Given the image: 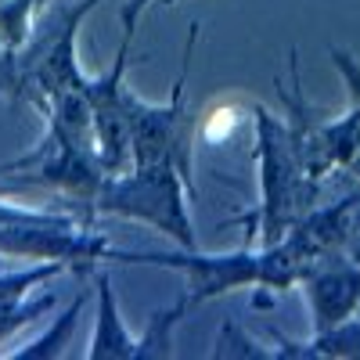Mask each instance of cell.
Returning <instances> with one entry per match:
<instances>
[{"mask_svg": "<svg viewBox=\"0 0 360 360\" xmlns=\"http://www.w3.org/2000/svg\"><path fill=\"white\" fill-rule=\"evenodd\" d=\"M274 346L270 356H295V360H317V356H360V317L353 314L349 321L328 328V332L310 335L307 342H292L274 335Z\"/></svg>", "mask_w": 360, "mask_h": 360, "instance_id": "30bf717a", "label": "cell"}, {"mask_svg": "<svg viewBox=\"0 0 360 360\" xmlns=\"http://www.w3.org/2000/svg\"><path fill=\"white\" fill-rule=\"evenodd\" d=\"M130 51H134V37H123L112 69L101 76H86V83H83L90 115H94L98 152H101V162L108 173L134 166V148H130V98H134V90L127 86Z\"/></svg>", "mask_w": 360, "mask_h": 360, "instance_id": "52a82bcc", "label": "cell"}, {"mask_svg": "<svg viewBox=\"0 0 360 360\" xmlns=\"http://www.w3.org/2000/svg\"><path fill=\"white\" fill-rule=\"evenodd\" d=\"M191 310V299L180 295L176 303H169L166 310H155L152 317H148L144 332H141V356L137 360H148V356H173V332L176 324L184 321V314Z\"/></svg>", "mask_w": 360, "mask_h": 360, "instance_id": "4fadbf2b", "label": "cell"}, {"mask_svg": "<svg viewBox=\"0 0 360 360\" xmlns=\"http://www.w3.org/2000/svg\"><path fill=\"white\" fill-rule=\"evenodd\" d=\"M0 256L25 263H65L76 274H94L98 263L112 256L108 238L86 227L65 209L15 205L0 195Z\"/></svg>", "mask_w": 360, "mask_h": 360, "instance_id": "277c9868", "label": "cell"}, {"mask_svg": "<svg viewBox=\"0 0 360 360\" xmlns=\"http://www.w3.org/2000/svg\"><path fill=\"white\" fill-rule=\"evenodd\" d=\"M44 4L47 0H0V79L11 72Z\"/></svg>", "mask_w": 360, "mask_h": 360, "instance_id": "8fae6325", "label": "cell"}, {"mask_svg": "<svg viewBox=\"0 0 360 360\" xmlns=\"http://www.w3.org/2000/svg\"><path fill=\"white\" fill-rule=\"evenodd\" d=\"M299 288L307 295L310 332H328L360 310V263L349 259L342 249L321 252L299 278Z\"/></svg>", "mask_w": 360, "mask_h": 360, "instance_id": "ba28073f", "label": "cell"}, {"mask_svg": "<svg viewBox=\"0 0 360 360\" xmlns=\"http://www.w3.org/2000/svg\"><path fill=\"white\" fill-rule=\"evenodd\" d=\"M83 303H86V295L79 292L72 303H69V310H65V314H58L54 324L47 328L40 339L25 342L22 349H15V353H8V356H11V360H51V356H62L65 346L72 342V332H76V321H79Z\"/></svg>", "mask_w": 360, "mask_h": 360, "instance_id": "7c38bea8", "label": "cell"}, {"mask_svg": "<svg viewBox=\"0 0 360 360\" xmlns=\"http://www.w3.org/2000/svg\"><path fill=\"white\" fill-rule=\"evenodd\" d=\"M98 4L101 0H47L11 72L0 79V98L8 105H29L44 115L58 94L79 90L86 72L79 69L76 37Z\"/></svg>", "mask_w": 360, "mask_h": 360, "instance_id": "3957f363", "label": "cell"}, {"mask_svg": "<svg viewBox=\"0 0 360 360\" xmlns=\"http://www.w3.org/2000/svg\"><path fill=\"white\" fill-rule=\"evenodd\" d=\"M256 123V162H259V205L238 217L249 245H274L288 234L295 220H303L321 202V180L310 173L307 155L299 148L288 119L274 115L263 105H252Z\"/></svg>", "mask_w": 360, "mask_h": 360, "instance_id": "7a4b0ae2", "label": "cell"}, {"mask_svg": "<svg viewBox=\"0 0 360 360\" xmlns=\"http://www.w3.org/2000/svg\"><path fill=\"white\" fill-rule=\"evenodd\" d=\"M108 259H127L144 266H166L184 274V295L191 307L213 303V299L238 292V288H266V292H288L299 285L303 270L317 259L303 238L288 231L274 245H238L231 252H202V249H173V252H119L112 249Z\"/></svg>", "mask_w": 360, "mask_h": 360, "instance_id": "6da1fadb", "label": "cell"}, {"mask_svg": "<svg viewBox=\"0 0 360 360\" xmlns=\"http://www.w3.org/2000/svg\"><path fill=\"white\" fill-rule=\"evenodd\" d=\"M198 40V22L188 29V44H184V65L180 76L169 90V101H144L130 98V148H134V166H173L180 176L195 188V115L184 108V86H188V69H191V54Z\"/></svg>", "mask_w": 360, "mask_h": 360, "instance_id": "8992f818", "label": "cell"}, {"mask_svg": "<svg viewBox=\"0 0 360 360\" xmlns=\"http://www.w3.org/2000/svg\"><path fill=\"white\" fill-rule=\"evenodd\" d=\"M195 198L191 184L173 166H130L108 173L98 191V217L148 224L152 231L166 234L180 249H198V234L191 224L188 202Z\"/></svg>", "mask_w": 360, "mask_h": 360, "instance_id": "5b68a950", "label": "cell"}, {"mask_svg": "<svg viewBox=\"0 0 360 360\" xmlns=\"http://www.w3.org/2000/svg\"><path fill=\"white\" fill-rule=\"evenodd\" d=\"M152 4L155 0H127L123 4V37H137V22ZM162 4H176V0H162Z\"/></svg>", "mask_w": 360, "mask_h": 360, "instance_id": "5bb4252c", "label": "cell"}, {"mask_svg": "<svg viewBox=\"0 0 360 360\" xmlns=\"http://www.w3.org/2000/svg\"><path fill=\"white\" fill-rule=\"evenodd\" d=\"M94 295H98V317H94V335H90L86 356L90 360H137L141 356V335H134L119 317V303L108 274L94 270Z\"/></svg>", "mask_w": 360, "mask_h": 360, "instance_id": "9c48e42d", "label": "cell"}]
</instances>
